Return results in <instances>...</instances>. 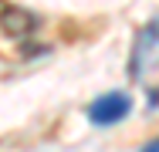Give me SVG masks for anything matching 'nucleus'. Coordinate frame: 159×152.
<instances>
[{
  "instance_id": "nucleus-1",
  "label": "nucleus",
  "mask_w": 159,
  "mask_h": 152,
  "mask_svg": "<svg viewBox=\"0 0 159 152\" xmlns=\"http://www.w3.org/2000/svg\"><path fill=\"white\" fill-rule=\"evenodd\" d=\"M152 71H159V17L139 27L132 51H129V74L135 81H142Z\"/></svg>"
},
{
  "instance_id": "nucleus-2",
  "label": "nucleus",
  "mask_w": 159,
  "mask_h": 152,
  "mask_svg": "<svg viewBox=\"0 0 159 152\" xmlns=\"http://www.w3.org/2000/svg\"><path fill=\"white\" fill-rule=\"evenodd\" d=\"M129 112H132V98L125 91H105V95H98L95 101L88 105V122L105 128V125L122 122Z\"/></svg>"
},
{
  "instance_id": "nucleus-4",
  "label": "nucleus",
  "mask_w": 159,
  "mask_h": 152,
  "mask_svg": "<svg viewBox=\"0 0 159 152\" xmlns=\"http://www.w3.org/2000/svg\"><path fill=\"white\" fill-rule=\"evenodd\" d=\"M146 152H159V139H152V142H146Z\"/></svg>"
},
{
  "instance_id": "nucleus-3",
  "label": "nucleus",
  "mask_w": 159,
  "mask_h": 152,
  "mask_svg": "<svg viewBox=\"0 0 159 152\" xmlns=\"http://www.w3.org/2000/svg\"><path fill=\"white\" fill-rule=\"evenodd\" d=\"M41 20L34 17L31 10H20V7H3L0 10V27L3 34H10V37H24V34H31Z\"/></svg>"
}]
</instances>
